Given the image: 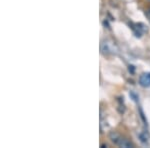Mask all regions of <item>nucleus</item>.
Instances as JSON below:
<instances>
[{"label":"nucleus","mask_w":150,"mask_h":148,"mask_svg":"<svg viewBox=\"0 0 150 148\" xmlns=\"http://www.w3.org/2000/svg\"><path fill=\"white\" fill-rule=\"evenodd\" d=\"M139 83H140V85L143 87H150V73L149 72H146V73L140 75Z\"/></svg>","instance_id":"nucleus-1"}]
</instances>
